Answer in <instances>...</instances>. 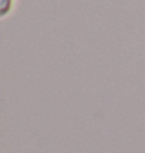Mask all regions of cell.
<instances>
[{
	"label": "cell",
	"instance_id": "obj_1",
	"mask_svg": "<svg viewBox=\"0 0 145 153\" xmlns=\"http://www.w3.org/2000/svg\"><path fill=\"white\" fill-rule=\"evenodd\" d=\"M13 2L14 0H2L0 2V16H6L13 6Z\"/></svg>",
	"mask_w": 145,
	"mask_h": 153
}]
</instances>
